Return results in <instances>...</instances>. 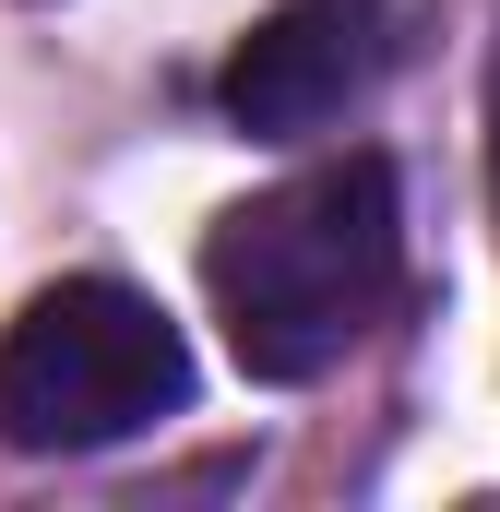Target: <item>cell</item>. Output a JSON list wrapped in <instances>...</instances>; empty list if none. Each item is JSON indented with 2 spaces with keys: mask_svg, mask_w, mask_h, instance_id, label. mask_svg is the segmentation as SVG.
Listing matches in <instances>:
<instances>
[{
  "mask_svg": "<svg viewBox=\"0 0 500 512\" xmlns=\"http://www.w3.org/2000/svg\"><path fill=\"white\" fill-rule=\"evenodd\" d=\"M405 215L381 155H322L203 239V298L227 322V358L250 382H322L393 298Z\"/></svg>",
  "mask_w": 500,
  "mask_h": 512,
  "instance_id": "6da1fadb",
  "label": "cell"
},
{
  "mask_svg": "<svg viewBox=\"0 0 500 512\" xmlns=\"http://www.w3.org/2000/svg\"><path fill=\"white\" fill-rule=\"evenodd\" d=\"M489 179H500V60H489Z\"/></svg>",
  "mask_w": 500,
  "mask_h": 512,
  "instance_id": "277c9868",
  "label": "cell"
},
{
  "mask_svg": "<svg viewBox=\"0 0 500 512\" xmlns=\"http://www.w3.org/2000/svg\"><path fill=\"white\" fill-rule=\"evenodd\" d=\"M191 405V346L155 298H131L108 274L48 286L12 334H0V441L12 453H108L131 429Z\"/></svg>",
  "mask_w": 500,
  "mask_h": 512,
  "instance_id": "7a4b0ae2",
  "label": "cell"
},
{
  "mask_svg": "<svg viewBox=\"0 0 500 512\" xmlns=\"http://www.w3.org/2000/svg\"><path fill=\"white\" fill-rule=\"evenodd\" d=\"M381 72V12L370 0H286L274 24H250L227 60V120L262 143H310L334 131Z\"/></svg>",
  "mask_w": 500,
  "mask_h": 512,
  "instance_id": "3957f363",
  "label": "cell"
}]
</instances>
